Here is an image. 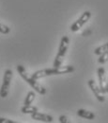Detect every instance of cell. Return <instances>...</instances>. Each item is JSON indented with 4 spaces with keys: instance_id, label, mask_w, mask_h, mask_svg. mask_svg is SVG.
Listing matches in <instances>:
<instances>
[{
    "instance_id": "obj_1",
    "label": "cell",
    "mask_w": 108,
    "mask_h": 123,
    "mask_svg": "<svg viewBox=\"0 0 108 123\" xmlns=\"http://www.w3.org/2000/svg\"><path fill=\"white\" fill-rule=\"evenodd\" d=\"M17 71L19 72L20 76L23 78L36 92H38L39 94H41V95H45L46 94V89L41 84H40L37 81V80H34L33 78H31V76L28 75V73L26 72V68L23 65H21V64L17 65Z\"/></svg>"
},
{
    "instance_id": "obj_2",
    "label": "cell",
    "mask_w": 108,
    "mask_h": 123,
    "mask_svg": "<svg viewBox=\"0 0 108 123\" xmlns=\"http://www.w3.org/2000/svg\"><path fill=\"white\" fill-rule=\"evenodd\" d=\"M69 43H70V40H69V37L68 36H63L61 39V42H60V46L58 48V52H57V55L55 59L54 62V67H58L60 66L64 59V56L67 52V49L69 47Z\"/></svg>"
},
{
    "instance_id": "obj_3",
    "label": "cell",
    "mask_w": 108,
    "mask_h": 123,
    "mask_svg": "<svg viewBox=\"0 0 108 123\" xmlns=\"http://www.w3.org/2000/svg\"><path fill=\"white\" fill-rule=\"evenodd\" d=\"M11 79H12V71H11V69H7L5 71L4 78H3V83H2L1 88H0V97L3 98H6L9 95V90H10Z\"/></svg>"
},
{
    "instance_id": "obj_4",
    "label": "cell",
    "mask_w": 108,
    "mask_h": 123,
    "mask_svg": "<svg viewBox=\"0 0 108 123\" xmlns=\"http://www.w3.org/2000/svg\"><path fill=\"white\" fill-rule=\"evenodd\" d=\"M74 71V67L72 65H67V66H58V67H53V68H46L44 69L46 77L53 76V75H62V74H68Z\"/></svg>"
},
{
    "instance_id": "obj_5",
    "label": "cell",
    "mask_w": 108,
    "mask_h": 123,
    "mask_svg": "<svg viewBox=\"0 0 108 123\" xmlns=\"http://www.w3.org/2000/svg\"><path fill=\"white\" fill-rule=\"evenodd\" d=\"M90 17H91V12H85L82 16L78 19L77 21L75 22V23H73L72 25V27H71V31H79L89 19H90Z\"/></svg>"
},
{
    "instance_id": "obj_6",
    "label": "cell",
    "mask_w": 108,
    "mask_h": 123,
    "mask_svg": "<svg viewBox=\"0 0 108 123\" xmlns=\"http://www.w3.org/2000/svg\"><path fill=\"white\" fill-rule=\"evenodd\" d=\"M88 85H89V87H90V89H91V91L93 92V94L95 95V97L97 98V99H98L99 101H101V102H103L105 98H104L103 94L101 91L99 85H98L93 80H88Z\"/></svg>"
},
{
    "instance_id": "obj_7",
    "label": "cell",
    "mask_w": 108,
    "mask_h": 123,
    "mask_svg": "<svg viewBox=\"0 0 108 123\" xmlns=\"http://www.w3.org/2000/svg\"><path fill=\"white\" fill-rule=\"evenodd\" d=\"M98 77H99V82H100V89L103 94L106 93L105 90V86H106V81H107V79L105 76V70L103 67H100L98 69Z\"/></svg>"
},
{
    "instance_id": "obj_8",
    "label": "cell",
    "mask_w": 108,
    "mask_h": 123,
    "mask_svg": "<svg viewBox=\"0 0 108 123\" xmlns=\"http://www.w3.org/2000/svg\"><path fill=\"white\" fill-rule=\"evenodd\" d=\"M31 117L35 120H38V121H42V122H53L54 118L52 116H49L46 114H41V113H39L38 111L31 114Z\"/></svg>"
},
{
    "instance_id": "obj_9",
    "label": "cell",
    "mask_w": 108,
    "mask_h": 123,
    "mask_svg": "<svg viewBox=\"0 0 108 123\" xmlns=\"http://www.w3.org/2000/svg\"><path fill=\"white\" fill-rule=\"evenodd\" d=\"M77 115L79 117H81L83 118H87V119H94L95 118V114L94 113L84 110V109H79L77 111Z\"/></svg>"
},
{
    "instance_id": "obj_10",
    "label": "cell",
    "mask_w": 108,
    "mask_h": 123,
    "mask_svg": "<svg viewBox=\"0 0 108 123\" xmlns=\"http://www.w3.org/2000/svg\"><path fill=\"white\" fill-rule=\"evenodd\" d=\"M21 111H22V113H24V114H33V113H35V112H37L38 111V108L35 107V106H32V105H24L22 109H21Z\"/></svg>"
},
{
    "instance_id": "obj_11",
    "label": "cell",
    "mask_w": 108,
    "mask_h": 123,
    "mask_svg": "<svg viewBox=\"0 0 108 123\" xmlns=\"http://www.w3.org/2000/svg\"><path fill=\"white\" fill-rule=\"evenodd\" d=\"M35 97H36V95H35L34 92H32V91L28 92L26 98V99H25V103H24V104H25V105H30L31 103L34 101Z\"/></svg>"
},
{
    "instance_id": "obj_12",
    "label": "cell",
    "mask_w": 108,
    "mask_h": 123,
    "mask_svg": "<svg viewBox=\"0 0 108 123\" xmlns=\"http://www.w3.org/2000/svg\"><path fill=\"white\" fill-rule=\"evenodd\" d=\"M107 50H108V43H106V44H104V45H103V46L97 47V48L95 49L94 53H95L96 55H101L102 53H103V52H105V51H107Z\"/></svg>"
},
{
    "instance_id": "obj_13",
    "label": "cell",
    "mask_w": 108,
    "mask_h": 123,
    "mask_svg": "<svg viewBox=\"0 0 108 123\" xmlns=\"http://www.w3.org/2000/svg\"><path fill=\"white\" fill-rule=\"evenodd\" d=\"M107 61H108V50L105 51V52H103V53H102V54L100 55L99 60H98V62H99L100 63H105Z\"/></svg>"
},
{
    "instance_id": "obj_14",
    "label": "cell",
    "mask_w": 108,
    "mask_h": 123,
    "mask_svg": "<svg viewBox=\"0 0 108 123\" xmlns=\"http://www.w3.org/2000/svg\"><path fill=\"white\" fill-rule=\"evenodd\" d=\"M0 32L3 33V34H8V33L10 32V29L8 26L3 25V24L0 23Z\"/></svg>"
},
{
    "instance_id": "obj_15",
    "label": "cell",
    "mask_w": 108,
    "mask_h": 123,
    "mask_svg": "<svg viewBox=\"0 0 108 123\" xmlns=\"http://www.w3.org/2000/svg\"><path fill=\"white\" fill-rule=\"evenodd\" d=\"M0 123H15V122L12 121V120H10V119L5 118V117H0Z\"/></svg>"
},
{
    "instance_id": "obj_16",
    "label": "cell",
    "mask_w": 108,
    "mask_h": 123,
    "mask_svg": "<svg viewBox=\"0 0 108 123\" xmlns=\"http://www.w3.org/2000/svg\"><path fill=\"white\" fill-rule=\"evenodd\" d=\"M59 121L61 123H68L67 117H65V116H60V117H59Z\"/></svg>"
},
{
    "instance_id": "obj_17",
    "label": "cell",
    "mask_w": 108,
    "mask_h": 123,
    "mask_svg": "<svg viewBox=\"0 0 108 123\" xmlns=\"http://www.w3.org/2000/svg\"><path fill=\"white\" fill-rule=\"evenodd\" d=\"M105 90H106V93H108V79H107V81H106V86H105Z\"/></svg>"
}]
</instances>
